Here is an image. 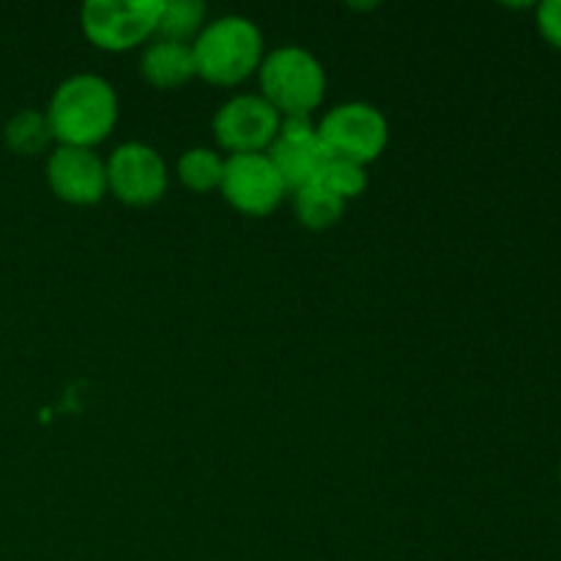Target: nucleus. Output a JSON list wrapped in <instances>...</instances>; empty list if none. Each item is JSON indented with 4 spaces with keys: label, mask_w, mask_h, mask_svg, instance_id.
<instances>
[{
    "label": "nucleus",
    "mask_w": 561,
    "mask_h": 561,
    "mask_svg": "<svg viewBox=\"0 0 561 561\" xmlns=\"http://www.w3.org/2000/svg\"><path fill=\"white\" fill-rule=\"evenodd\" d=\"M140 75L157 91H175V88L186 85L192 77H197L192 44L157 38L142 49Z\"/></svg>",
    "instance_id": "11"
},
{
    "label": "nucleus",
    "mask_w": 561,
    "mask_h": 561,
    "mask_svg": "<svg viewBox=\"0 0 561 561\" xmlns=\"http://www.w3.org/2000/svg\"><path fill=\"white\" fill-rule=\"evenodd\" d=\"M3 140L16 157H36V153L47 151L49 142H55L47 115L42 110H20L16 115H11L3 126Z\"/></svg>",
    "instance_id": "12"
},
{
    "label": "nucleus",
    "mask_w": 561,
    "mask_h": 561,
    "mask_svg": "<svg viewBox=\"0 0 561 561\" xmlns=\"http://www.w3.org/2000/svg\"><path fill=\"white\" fill-rule=\"evenodd\" d=\"M162 0H88L80 25L88 42L104 53H126L157 36Z\"/></svg>",
    "instance_id": "5"
},
{
    "label": "nucleus",
    "mask_w": 561,
    "mask_h": 561,
    "mask_svg": "<svg viewBox=\"0 0 561 561\" xmlns=\"http://www.w3.org/2000/svg\"><path fill=\"white\" fill-rule=\"evenodd\" d=\"M266 153L288 192L316 184L318 173L327 162V151L318 140L316 124L305 115H285L283 124H279L277 140L272 142Z\"/></svg>",
    "instance_id": "10"
},
{
    "label": "nucleus",
    "mask_w": 561,
    "mask_h": 561,
    "mask_svg": "<svg viewBox=\"0 0 561 561\" xmlns=\"http://www.w3.org/2000/svg\"><path fill=\"white\" fill-rule=\"evenodd\" d=\"M535 22L546 44L561 53V0H546V3L535 5Z\"/></svg>",
    "instance_id": "17"
},
{
    "label": "nucleus",
    "mask_w": 561,
    "mask_h": 561,
    "mask_svg": "<svg viewBox=\"0 0 561 561\" xmlns=\"http://www.w3.org/2000/svg\"><path fill=\"white\" fill-rule=\"evenodd\" d=\"M47 184L69 206H96L107 195V162L93 148L55 146L47 157Z\"/></svg>",
    "instance_id": "9"
},
{
    "label": "nucleus",
    "mask_w": 561,
    "mask_h": 561,
    "mask_svg": "<svg viewBox=\"0 0 561 561\" xmlns=\"http://www.w3.org/2000/svg\"><path fill=\"white\" fill-rule=\"evenodd\" d=\"M192 55L201 80L230 88L257 75L266 47L257 22L241 14H225L203 25L192 42Z\"/></svg>",
    "instance_id": "2"
},
{
    "label": "nucleus",
    "mask_w": 561,
    "mask_h": 561,
    "mask_svg": "<svg viewBox=\"0 0 561 561\" xmlns=\"http://www.w3.org/2000/svg\"><path fill=\"white\" fill-rule=\"evenodd\" d=\"M219 192L228 206L247 217H268L288 195L268 153H230Z\"/></svg>",
    "instance_id": "8"
},
{
    "label": "nucleus",
    "mask_w": 561,
    "mask_h": 561,
    "mask_svg": "<svg viewBox=\"0 0 561 561\" xmlns=\"http://www.w3.org/2000/svg\"><path fill=\"white\" fill-rule=\"evenodd\" d=\"M225 173V159L214 148L195 146L186 148L175 164V175L181 184L192 192H211L219 190Z\"/></svg>",
    "instance_id": "15"
},
{
    "label": "nucleus",
    "mask_w": 561,
    "mask_h": 561,
    "mask_svg": "<svg viewBox=\"0 0 561 561\" xmlns=\"http://www.w3.org/2000/svg\"><path fill=\"white\" fill-rule=\"evenodd\" d=\"M261 96L279 115H305L310 118L327 96V69L310 49L299 44H285L272 49L257 69Z\"/></svg>",
    "instance_id": "3"
},
{
    "label": "nucleus",
    "mask_w": 561,
    "mask_h": 561,
    "mask_svg": "<svg viewBox=\"0 0 561 561\" xmlns=\"http://www.w3.org/2000/svg\"><path fill=\"white\" fill-rule=\"evenodd\" d=\"M283 115L261 93H236L219 104L211 129L219 148L230 153H266L277 140Z\"/></svg>",
    "instance_id": "7"
},
{
    "label": "nucleus",
    "mask_w": 561,
    "mask_h": 561,
    "mask_svg": "<svg viewBox=\"0 0 561 561\" xmlns=\"http://www.w3.org/2000/svg\"><path fill=\"white\" fill-rule=\"evenodd\" d=\"M559 482H561V460H559Z\"/></svg>",
    "instance_id": "18"
},
{
    "label": "nucleus",
    "mask_w": 561,
    "mask_h": 561,
    "mask_svg": "<svg viewBox=\"0 0 561 561\" xmlns=\"http://www.w3.org/2000/svg\"><path fill=\"white\" fill-rule=\"evenodd\" d=\"M47 124L58 146L96 148L118 124V93L102 75H71L49 96Z\"/></svg>",
    "instance_id": "1"
},
{
    "label": "nucleus",
    "mask_w": 561,
    "mask_h": 561,
    "mask_svg": "<svg viewBox=\"0 0 561 561\" xmlns=\"http://www.w3.org/2000/svg\"><path fill=\"white\" fill-rule=\"evenodd\" d=\"M318 186H323L327 192H332L334 197H340L343 203L354 201L359 197L362 192L367 190V168L362 164L348 162V159H337V157H329L327 153V162H323L321 173L316 179Z\"/></svg>",
    "instance_id": "16"
},
{
    "label": "nucleus",
    "mask_w": 561,
    "mask_h": 561,
    "mask_svg": "<svg viewBox=\"0 0 561 561\" xmlns=\"http://www.w3.org/2000/svg\"><path fill=\"white\" fill-rule=\"evenodd\" d=\"M316 129L329 157L348 159L362 168L376 162L389 146L387 115L367 102L337 104L323 115Z\"/></svg>",
    "instance_id": "4"
},
{
    "label": "nucleus",
    "mask_w": 561,
    "mask_h": 561,
    "mask_svg": "<svg viewBox=\"0 0 561 561\" xmlns=\"http://www.w3.org/2000/svg\"><path fill=\"white\" fill-rule=\"evenodd\" d=\"M168 162L148 142H124L107 157V190L126 206H157L168 195Z\"/></svg>",
    "instance_id": "6"
},
{
    "label": "nucleus",
    "mask_w": 561,
    "mask_h": 561,
    "mask_svg": "<svg viewBox=\"0 0 561 561\" xmlns=\"http://www.w3.org/2000/svg\"><path fill=\"white\" fill-rule=\"evenodd\" d=\"M206 25V3L201 0H162L157 36L168 42L192 44Z\"/></svg>",
    "instance_id": "14"
},
{
    "label": "nucleus",
    "mask_w": 561,
    "mask_h": 561,
    "mask_svg": "<svg viewBox=\"0 0 561 561\" xmlns=\"http://www.w3.org/2000/svg\"><path fill=\"white\" fill-rule=\"evenodd\" d=\"M290 195H294L296 219L310 230L334 228L345 214V203L318 184H307Z\"/></svg>",
    "instance_id": "13"
}]
</instances>
